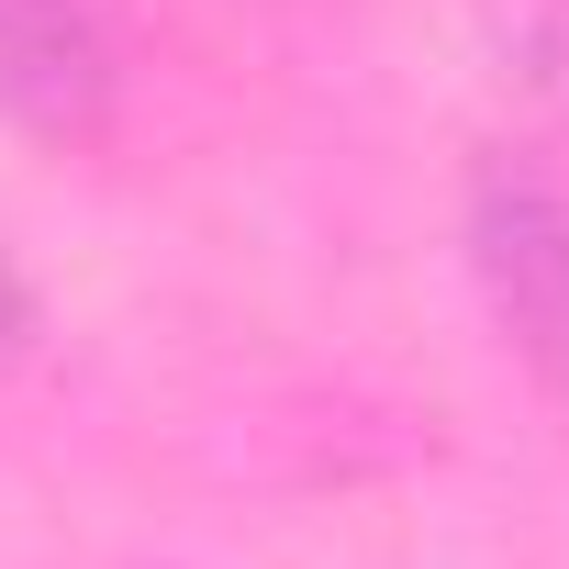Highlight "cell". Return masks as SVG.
<instances>
[{"mask_svg":"<svg viewBox=\"0 0 569 569\" xmlns=\"http://www.w3.org/2000/svg\"><path fill=\"white\" fill-rule=\"evenodd\" d=\"M112 112V34L90 0H0V123L90 134Z\"/></svg>","mask_w":569,"mask_h":569,"instance_id":"6da1fadb","label":"cell"},{"mask_svg":"<svg viewBox=\"0 0 569 569\" xmlns=\"http://www.w3.org/2000/svg\"><path fill=\"white\" fill-rule=\"evenodd\" d=\"M480 279L525 347H569V212L536 179H491L480 190Z\"/></svg>","mask_w":569,"mask_h":569,"instance_id":"7a4b0ae2","label":"cell"},{"mask_svg":"<svg viewBox=\"0 0 569 569\" xmlns=\"http://www.w3.org/2000/svg\"><path fill=\"white\" fill-rule=\"evenodd\" d=\"M23 347V279H12V257H0V358Z\"/></svg>","mask_w":569,"mask_h":569,"instance_id":"3957f363","label":"cell"}]
</instances>
